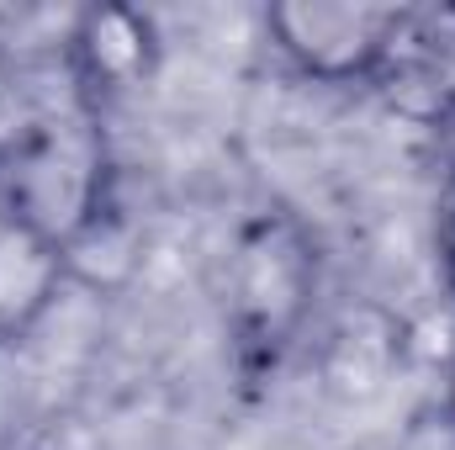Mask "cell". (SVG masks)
I'll list each match as a JSON object with an SVG mask.
<instances>
[{
	"instance_id": "obj_8",
	"label": "cell",
	"mask_w": 455,
	"mask_h": 450,
	"mask_svg": "<svg viewBox=\"0 0 455 450\" xmlns=\"http://www.w3.org/2000/svg\"><path fill=\"white\" fill-rule=\"evenodd\" d=\"M435 260H440V276L455 297V165L440 181V197H435Z\"/></svg>"
},
{
	"instance_id": "obj_2",
	"label": "cell",
	"mask_w": 455,
	"mask_h": 450,
	"mask_svg": "<svg viewBox=\"0 0 455 450\" xmlns=\"http://www.w3.org/2000/svg\"><path fill=\"white\" fill-rule=\"evenodd\" d=\"M112 186L116 181L107 170L101 138L91 127L43 122L27 138H16L0 159V213L32 223L59 244L96 213V202Z\"/></svg>"
},
{
	"instance_id": "obj_5",
	"label": "cell",
	"mask_w": 455,
	"mask_h": 450,
	"mask_svg": "<svg viewBox=\"0 0 455 450\" xmlns=\"http://www.w3.org/2000/svg\"><path fill=\"white\" fill-rule=\"evenodd\" d=\"M403 360V324L376 308V302H360L334 318V329L323 334L318 350V376H323V392L339 398V403H365L376 398L392 371Z\"/></svg>"
},
{
	"instance_id": "obj_1",
	"label": "cell",
	"mask_w": 455,
	"mask_h": 450,
	"mask_svg": "<svg viewBox=\"0 0 455 450\" xmlns=\"http://www.w3.org/2000/svg\"><path fill=\"white\" fill-rule=\"evenodd\" d=\"M318 281H323L318 238L297 213L270 207L238 228L233 254H228L223 318L233 371L243 382L270 376L297 350L318 302Z\"/></svg>"
},
{
	"instance_id": "obj_7",
	"label": "cell",
	"mask_w": 455,
	"mask_h": 450,
	"mask_svg": "<svg viewBox=\"0 0 455 450\" xmlns=\"http://www.w3.org/2000/svg\"><path fill=\"white\" fill-rule=\"evenodd\" d=\"M64 270L69 286L85 292H127L138 265H143V223L132 218V207L116 197V186L96 202V213L75 228L64 244Z\"/></svg>"
},
{
	"instance_id": "obj_4",
	"label": "cell",
	"mask_w": 455,
	"mask_h": 450,
	"mask_svg": "<svg viewBox=\"0 0 455 450\" xmlns=\"http://www.w3.org/2000/svg\"><path fill=\"white\" fill-rule=\"evenodd\" d=\"M159 53H164L159 21L143 5L101 0L75 16L69 43H64V69L85 112H101L122 96H138L159 75Z\"/></svg>"
},
{
	"instance_id": "obj_3",
	"label": "cell",
	"mask_w": 455,
	"mask_h": 450,
	"mask_svg": "<svg viewBox=\"0 0 455 450\" xmlns=\"http://www.w3.org/2000/svg\"><path fill=\"white\" fill-rule=\"evenodd\" d=\"M408 5L381 0H275L265 5V32L275 53L318 85L381 80L403 37Z\"/></svg>"
},
{
	"instance_id": "obj_10",
	"label": "cell",
	"mask_w": 455,
	"mask_h": 450,
	"mask_svg": "<svg viewBox=\"0 0 455 450\" xmlns=\"http://www.w3.org/2000/svg\"><path fill=\"white\" fill-rule=\"evenodd\" d=\"M445 419L455 430V350H451V371H445Z\"/></svg>"
},
{
	"instance_id": "obj_9",
	"label": "cell",
	"mask_w": 455,
	"mask_h": 450,
	"mask_svg": "<svg viewBox=\"0 0 455 450\" xmlns=\"http://www.w3.org/2000/svg\"><path fill=\"white\" fill-rule=\"evenodd\" d=\"M11 85H16V69H11V53H5V43H0V112L11 107Z\"/></svg>"
},
{
	"instance_id": "obj_6",
	"label": "cell",
	"mask_w": 455,
	"mask_h": 450,
	"mask_svg": "<svg viewBox=\"0 0 455 450\" xmlns=\"http://www.w3.org/2000/svg\"><path fill=\"white\" fill-rule=\"evenodd\" d=\"M69 286L59 238L0 213V339H27Z\"/></svg>"
}]
</instances>
